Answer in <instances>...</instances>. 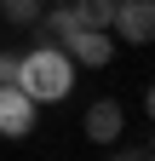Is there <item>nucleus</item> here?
Listing matches in <instances>:
<instances>
[{"mask_svg":"<svg viewBox=\"0 0 155 161\" xmlns=\"http://www.w3.org/2000/svg\"><path fill=\"white\" fill-rule=\"evenodd\" d=\"M69 80H75L69 52H57V46H35L29 58H17V80H12V86H23L35 104H52V98L69 92Z\"/></svg>","mask_w":155,"mask_h":161,"instance_id":"1","label":"nucleus"},{"mask_svg":"<svg viewBox=\"0 0 155 161\" xmlns=\"http://www.w3.org/2000/svg\"><path fill=\"white\" fill-rule=\"evenodd\" d=\"M109 29H121L132 46H144V40L155 35V6H149V0H115V17H109Z\"/></svg>","mask_w":155,"mask_h":161,"instance_id":"2","label":"nucleus"},{"mask_svg":"<svg viewBox=\"0 0 155 161\" xmlns=\"http://www.w3.org/2000/svg\"><path fill=\"white\" fill-rule=\"evenodd\" d=\"M0 132H6V138L35 132V98L23 86H0Z\"/></svg>","mask_w":155,"mask_h":161,"instance_id":"3","label":"nucleus"},{"mask_svg":"<svg viewBox=\"0 0 155 161\" xmlns=\"http://www.w3.org/2000/svg\"><path fill=\"white\" fill-rule=\"evenodd\" d=\"M75 64H86V69H104L109 58H115V35L109 29H75V40L63 46Z\"/></svg>","mask_w":155,"mask_h":161,"instance_id":"4","label":"nucleus"},{"mask_svg":"<svg viewBox=\"0 0 155 161\" xmlns=\"http://www.w3.org/2000/svg\"><path fill=\"white\" fill-rule=\"evenodd\" d=\"M121 104H115V98H98V104L86 109V132L98 138V144H115V138H121Z\"/></svg>","mask_w":155,"mask_h":161,"instance_id":"5","label":"nucleus"},{"mask_svg":"<svg viewBox=\"0 0 155 161\" xmlns=\"http://www.w3.org/2000/svg\"><path fill=\"white\" fill-rule=\"evenodd\" d=\"M69 12H75V23H81V29H109L115 0H69Z\"/></svg>","mask_w":155,"mask_h":161,"instance_id":"6","label":"nucleus"},{"mask_svg":"<svg viewBox=\"0 0 155 161\" xmlns=\"http://www.w3.org/2000/svg\"><path fill=\"white\" fill-rule=\"evenodd\" d=\"M0 12H6V23H40V0H0Z\"/></svg>","mask_w":155,"mask_h":161,"instance_id":"7","label":"nucleus"},{"mask_svg":"<svg viewBox=\"0 0 155 161\" xmlns=\"http://www.w3.org/2000/svg\"><path fill=\"white\" fill-rule=\"evenodd\" d=\"M12 80H17V58H12V52H0V86H12Z\"/></svg>","mask_w":155,"mask_h":161,"instance_id":"8","label":"nucleus"},{"mask_svg":"<svg viewBox=\"0 0 155 161\" xmlns=\"http://www.w3.org/2000/svg\"><path fill=\"white\" fill-rule=\"evenodd\" d=\"M57 6H69V0H57Z\"/></svg>","mask_w":155,"mask_h":161,"instance_id":"9","label":"nucleus"}]
</instances>
